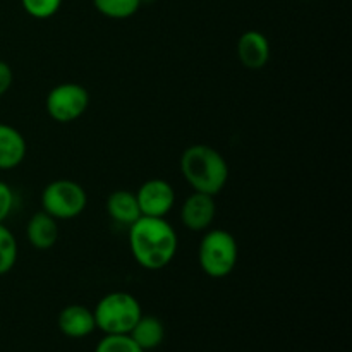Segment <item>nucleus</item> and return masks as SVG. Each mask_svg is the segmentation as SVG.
Here are the masks:
<instances>
[{
  "label": "nucleus",
  "mask_w": 352,
  "mask_h": 352,
  "mask_svg": "<svg viewBox=\"0 0 352 352\" xmlns=\"http://www.w3.org/2000/svg\"><path fill=\"white\" fill-rule=\"evenodd\" d=\"M179 237L165 219L140 217L129 226V250L144 270H162L177 254Z\"/></svg>",
  "instance_id": "obj_1"
},
{
  "label": "nucleus",
  "mask_w": 352,
  "mask_h": 352,
  "mask_svg": "<svg viewBox=\"0 0 352 352\" xmlns=\"http://www.w3.org/2000/svg\"><path fill=\"white\" fill-rule=\"evenodd\" d=\"M181 174L192 191L217 196L229 181V164L208 144H192L181 155Z\"/></svg>",
  "instance_id": "obj_2"
},
{
  "label": "nucleus",
  "mask_w": 352,
  "mask_h": 352,
  "mask_svg": "<svg viewBox=\"0 0 352 352\" xmlns=\"http://www.w3.org/2000/svg\"><path fill=\"white\" fill-rule=\"evenodd\" d=\"M96 329L102 330L105 336H119L131 333L133 327L143 315L140 301L129 292H110L96 302L95 309Z\"/></svg>",
  "instance_id": "obj_3"
},
{
  "label": "nucleus",
  "mask_w": 352,
  "mask_h": 352,
  "mask_svg": "<svg viewBox=\"0 0 352 352\" xmlns=\"http://www.w3.org/2000/svg\"><path fill=\"white\" fill-rule=\"evenodd\" d=\"M237 243L229 230L208 229L198 248V261L201 270L212 278H226L237 263Z\"/></svg>",
  "instance_id": "obj_4"
},
{
  "label": "nucleus",
  "mask_w": 352,
  "mask_h": 352,
  "mask_svg": "<svg viewBox=\"0 0 352 352\" xmlns=\"http://www.w3.org/2000/svg\"><path fill=\"white\" fill-rule=\"evenodd\" d=\"M88 205V195L79 182L55 179L41 191V210L55 220L78 219Z\"/></svg>",
  "instance_id": "obj_5"
},
{
  "label": "nucleus",
  "mask_w": 352,
  "mask_h": 352,
  "mask_svg": "<svg viewBox=\"0 0 352 352\" xmlns=\"http://www.w3.org/2000/svg\"><path fill=\"white\" fill-rule=\"evenodd\" d=\"M89 107L88 89L78 82H62L48 91L45 100L47 113L58 124L78 120Z\"/></svg>",
  "instance_id": "obj_6"
},
{
  "label": "nucleus",
  "mask_w": 352,
  "mask_h": 352,
  "mask_svg": "<svg viewBox=\"0 0 352 352\" xmlns=\"http://www.w3.org/2000/svg\"><path fill=\"white\" fill-rule=\"evenodd\" d=\"M141 215L165 219L175 203V191L165 179H150L143 182L136 191Z\"/></svg>",
  "instance_id": "obj_7"
},
{
  "label": "nucleus",
  "mask_w": 352,
  "mask_h": 352,
  "mask_svg": "<svg viewBox=\"0 0 352 352\" xmlns=\"http://www.w3.org/2000/svg\"><path fill=\"white\" fill-rule=\"evenodd\" d=\"M217 215L215 196L192 191L181 206V222L191 232H205L212 227Z\"/></svg>",
  "instance_id": "obj_8"
},
{
  "label": "nucleus",
  "mask_w": 352,
  "mask_h": 352,
  "mask_svg": "<svg viewBox=\"0 0 352 352\" xmlns=\"http://www.w3.org/2000/svg\"><path fill=\"white\" fill-rule=\"evenodd\" d=\"M237 57L246 69L260 71L270 60V41L261 31H246L237 40Z\"/></svg>",
  "instance_id": "obj_9"
},
{
  "label": "nucleus",
  "mask_w": 352,
  "mask_h": 352,
  "mask_svg": "<svg viewBox=\"0 0 352 352\" xmlns=\"http://www.w3.org/2000/svg\"><path fill=\"white\" fill-rule=\"evenodd\" d=\"M58 330L69 339H85L96 330L93 309L82 305H69L58 313Z\"/></svg>",
  "instance_id": "obj_10"
},
{
  "label": "nucleus",
  "mask_w": 352,
  "mask_h": 352,
  "mask_svg": "<svg viewBox=\"0 0 352 352\" xmlns=\"http://www.w3.org/2000/svg\"><path fill=\"white\" fill-rule=\"evenodd\" d=\"M28 144L23 133L0 122V170H12L26 158Z\"/></svg>",
  "instance_id": "obj_11"
},
{
  "label": "nucleus",
  "mask_w": 352,
  "mask_h": 352,
  "mask_svg": "<svg viewBox=\"0 0 352 352\" xmlns=\"http://www.w3.org/2000/svg\"><path fill=\"white\" fill-rule=\"evenodd\" d=\"M26 237L34 250L47 251L55 246L58 239V226L57 220L48 213L36 212L31 215L26 226Z\"/></svg>",
  "instance_id": "obj_12"
},
{
  "label": "nucleus",
  "mask_w": 352,
  "mask_h": 352,
  "mask_svg": "<svg viewBox=\"0 0 352 352\" xmlns=\"http://www.w3.org/2000/svg\"><path fill=\"white\" fill-rule=\"evenodd\" d=\"M107 212H109L110 219L113 222L120 223V226H133L141 215L140 205H138L136 192L127 191V189H117V191L110 192L107 198Z\"/></svg>",
  "instance_id": "obj_13"
},
{
  "label": "nucleus",
  "mask_w": 352,
  "mask_h": 352,
  "mask_svg": "<svg viewBox=\"0 0 352 352\" xmlns=\"http://www.w3.org/2000/svg\"><path fill=\"white\" fill-rule=\"evenodd\" d=\"M129 336L144 352L153 351L164 342L165 327L162 323V320L157 318V316L141 315V318L133 327Z\"/></svg>",
  "instance_id": "obj_14"
},
{
  "label": "nucleus",
  "mask_w": 352,
  "mask_h": 352,
  "mask_svg": "<svg viewBox=\"0 0 352 352\" xmlns=\"http://www.w3.org/2000/svg\"><path fill=\"white\" fill-rule=\"evenodd\" d=\"M93 6L109 19H127L140 10L141 0H93Z\"/></svg>",
  "instance_id": "obj_15"
},
{
  "label": "nucleus",
  "mask_w": 352,
  "mask_h": 352,
  "mask_svg": "<svg viewBox=\"0 0 352 352\" xmlns=\"http://www.w3.org/2000/svg\"><path fill=\"white\" fill-rule=\"evenodd\" d=\"M17 261V241L14 234L0 223V275H7Z\"/></svg>",
  "instance_id": "obj_16"
},
{
  "label": "nucleus",
  "mask_w": 352,
  "mask_h": 352,
  "mask_svg": "<svg viewBox=\"0 0 352 352\" xmlns=\"http://www.w3.org/2000/svg\"><path fill=\"white\" fill-rule=\"evenodd\" d=\"M95 352H144L131 339L129 333H119V336H105L96 344Z\"/></svg>",
  "instance_id": "obj_17"
},
{
  "label": "nucleus",
  "mask_w": 352,
  "mask_h": 352,
  "mask_svg": "<svg viewBox=\"0 0 352 352\" xmlns=\"http://www.w3.org/2000/svg\"><path fill=\"white\" fill-rule=\"evenodd\" d=\"M23 9L34 19H48L55 16L62 6V0H21Z\"/></svg>",
  "instance_id": "obj_18"
},
{
  "label": "nucleus",
  "mask_w": 352,
  "mask_h": 352,
  "mask_svg": "<svg viewBox=\"0 0 352 352\" xmlns=\"http://www.w3.org/2000/svg\"><path fill=\"white\" fill-rule=\"evenodd\" d=\"M14 191L7 182L0 181V223H3V220L10 215L14 208Z\"/></svg>",
  "instance_id": "obj_19"
},
{
  "label": "nucleus",
  "mask_w": 352,
  "mask_h": 352,
  "mask_svg": "<svg viewBox=\"0 0 352 352\" xmlns=\"http://www.w3.org/2000/svg\"><path fill=\"white\" fill-rule=\"evenodd\" d=\"M14 81V72L7 62L0 60V96L6 95Z\"/></svg>",
  "instance_id": "obj_20"
}]
</instances>
